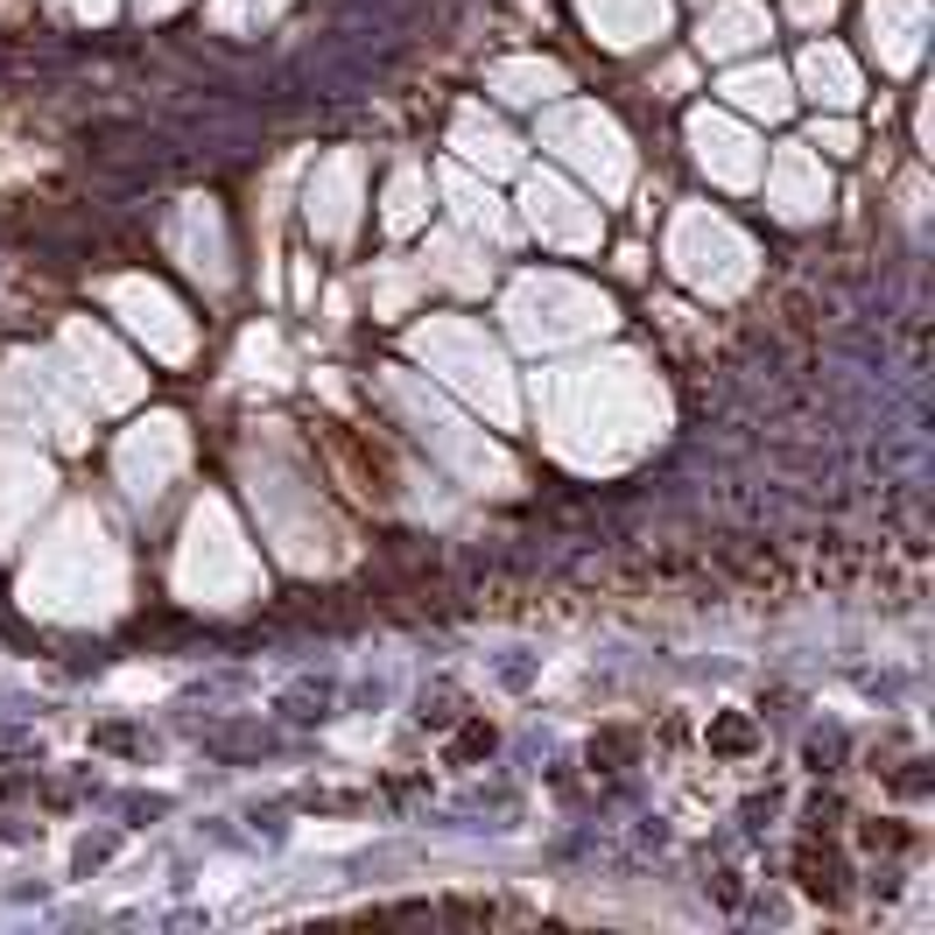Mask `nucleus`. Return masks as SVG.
I'll return each instance as SVG.
<instances>
[{
  "mask_svg": "<svg viewBox=\"0 0 935 935\" xmlns=\"http://www.w3.org/2000/svg\"><path fill=\"white\" fill-rule=\"evenodd\" d=\"M795 872H801V886H809L816 901H837V893H844V865H837V858L801 851V858H795Z\"/></svg>",
  "mask_w": 935,
  "mask_h": 935,
  "instance_id": "1",
  "label": "nucleus"
}]
</instances>
